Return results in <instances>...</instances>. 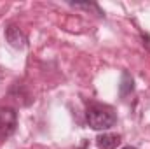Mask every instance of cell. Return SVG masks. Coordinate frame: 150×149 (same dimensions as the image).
Returning a JSON list of instances; mask_svg holds the SVG:
<instances>
[{"label": "cell", "instance_id": "2", "mask_svg": "<svg viewBox=\"0 0 150 149\" xmlns=\"http://www.w3.org/2000/svg\"><path fill=\"white\" fill-rule=\"evenodd\" d=\"M16 130V112L11 107H0V142Z\"/></svg>", "mask_w": 150, "mask_h": 149}, {"label": "cell", "instance_id": "4", "mask_svg": "<svg viewBox=\"0 0 150 149\" xmlns=\"http://www.w3.org/2000/svg\"><path fill=\"white\" fill-rule=\"evenodd\" d=\"M120 142V137L115 133H103L98 137V146L101 149H115Z\"/></svg>", "mask_w": 150, "mask_h": 149}, {"label": "cell", "instance_id": "5", "mask_svg": "<svg viewBox=\"0 0 150 149\" xmlns=\"http://www.w3.org/2000/svg\"><path fill=\"white\" fill-rule=\"evenodd\" d=\"M131 91H133V77L127 74V72H124L122 74V79H120V95L126 97Z\"/></svg>", "mask_w": 150, "mask_h": 149}, {"label": "cell", "instance_id": "1", "mask_svg": "<svg viewBox=\"0 0 150 149\" xmlns=\"http://www.w3.org/2000/svg\"><path fill=\"white\" fill-rule=\"evenodd\" d=\"M86 119L93 130H108L117 121L112 107L101 104H91L86 111Z\"/></svg>", "mask_w": 150, "mask_h": 149}, {"label": "cell", "instance_id": "6", "mask_svg": "<svg viewBox=\"0 0 150 149\" xmlns=\"http://www.w3.org/2000/svg\"><path fill=\"white\" fill-rule=\"evenodd\" d=\"M122 149H136V148H133V146H126V148H122Z\"/></svg>", "mask_w": 150, "mask_h": 149}, {"label": "cell", "instance_id": "3", "mask_svg": "<svg viewBox=\"0 0 150 149\" xmlns=\"http://www.w3.org/2000/svg\"><path fill=\"white\" fill-rule=\"evenodd\" d=\"M5 37H7V40H9V44L14 46V47H23L25 42H26V39H25V35H23V32H21L19 28H16L14 25L7 27V30H5Z\"/></svg>", "mask_w": 150, "mask_h": 149}]
</instances>
